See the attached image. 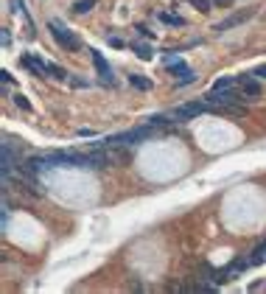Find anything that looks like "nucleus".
Wrapping results in <instances>:
<instances>
[{"label": "nucleus", "instance_id": "4468645a", "mask_svg": "<svg viewBox=\"0 0 266 294\" xmlns=\"http://www.w3.org/2000/svg\"><path fill=\"white\" fill-rule=\"evenodd\" d=\"M188 3H190V6H196L202 14H208V12H210V6H213V0H188Z\"/></svg>", "mask_w": 266, "mask_h": 294}, {"label": "nucleus", "instance_id": "423d86ee", "mask_svg": "<svg viewBox=\"0 0 266 294\" xmlns=\"http://www.w3.org/2000/svg\"><path fill=\"white\" fill-rule=\"evenodd\" d=\"M249 17H252V9H247V12H241V14H233V17H227L224 23L216 25V31H227V28H233V25H238V23H244V20H249Z\"/></svg>", "mask_w": 266, "mask_h": 294}, {"label": "nucleus", "instance_id": "2eb2a0df", "mask_svg": "<svg viewBox=\"0 0 266 294\" xmlns=\"http://www.w3.org/2000/svg\"><path fill=\"white\" fill-rule=\"evenodd\" d=\"M134 54H137L140 59H152V56H154V51H152L149 45H134Z\"/></svg>", "mask_w": 266, "mask_h": 294}, {"label": "nucleus", "instance_id": "f03ea898", "mask_svg": "<svg viewBox=\"0 0 266 294\" xmlns=\"http://www.w3.org/2000/svg\"><path fill=\"white\" fill-rule=\"evenodd\" d=\"M205 110H210L205 101H188V104H182V107H177V110H171L168 112V121H193Z\"/></svg>", "mask_w": 266, "mask_h": 294}, {"label": "nucleus", "instance_id": "6e6552de", "mask_svg": "<svg viewBox=\"0 0 266 294\" xmlns=\"http://www.w3.org/2000/svg\"><path fill=\"white\" fill-rule=\"evenodd\" d=\"M166 68L171 70V73H177V76H185V73H188V68H185V65H182L177 56H168L166 59Z\"/></svg>", "mask_w": 266, "mask_h": 294}, {"label": "nucleus", "instance_id": "7ed1b4c3", "mask_svg": "<svg viewBox=\"0 0 266 294\" xmlns=\"http://www.w3.org/2000/svg\"><path fill=\"white\" fill-rule=\"evenodd\" d=\"M48 28H51V34H54V39L59 42V45L65 48V51H78V39L70 31H67L62 23H56V20H51L48 23Z\"/></svg>", "mask_w": 266, "mask_h": 294}, {"label": "nucleus", "instance_id": "9b49d317", "mask_svg": "<svg viewBox=\"0 0 266 294\" xmlns=\"http://www.w3.org/2000/svg\"><path fill=\"white\" fill-rule=\"evenodd\" d=\"M261 260H266V244H258V247L252 249V258H249V263H261Z\"/></svg>", "mask_w": 266, "mask_h": 294}, {"label": "nucleus", "instance_id": "dca6fc26", "mask_svg": "<svg viewBox=\"0 0 266 294\" xmlns=\"http://www.w3.org/2000/svg\"><path fill=\"white\" fill-rule=\"evenodd\" d=\"M14 104H17V107H20L22 112H31V104L25 101V95H14Z\"/></svg>", "mask_w": 266, "mask_h": 294}, {"label": "nucleus", "instance_id": "6ab92c4d", "mask_svg": "<svg viewBox=\"0 0 266 294\" xmlns=\"http://www.w3.org/2000/svg\"><path fill=\"white\" fill-rule=\"evenodd\" d=\"M213 3H216V9H227V6H230L233 0H213Z\"/></svg>", "mask_w": 266, "mask_h": 294}, {"label": "nucleus", "instance_id": "f8f14e48", "mask_svg": "<svg viewBox=\"0 0 266 294\" xmlns=\"http://www.w3.org/2000/svg\"><path fill=\"white\" fill-rule=\"evenodd\" d=\"M93 6H95V0H78L76 6H73V12H76V14H87Z\"/></svg>", "mask_w": 266, "mask_h": 294}, {"label": "nucleus", "instance_id": "a211bd4d", "mask_svg": "<svg viewBox=\"0 0 266 294\" xmlns=\"http://www.w3.org/2000/svg\"><path fill=\"white\" fill-rule=\"evenodd\" d=\"M190 81H196V76H193V70H188L185 76H179V84H190Z\"/></svg>", "mask_w": 266, "mask_h": 294}, {"label": "nucleus", "instance_id": "1a4fd4ad", "mask_svg": "<svg viewBox=\"0 0 266 294\" xmlns=\"http://www.w3.org/2000/svg\"><path fill=\"white\" fill-rule=\"evenodd\" d=\"M219 112L233 115V118H244V115H247V107H244V104H238V101H235L233 107H224V110H219Z\"/></svg>", "mask_w": 266, "mask_h": 294}, {"label": "nucleus", "instance_id": "39448f33", "mask_svg": "<svg viewBox=\"0 0 266 294\" xmlns=\"http://www.w3.org/2000/svg\"><path fill=\"white\" fill-rule=\"evenodd\" d=\"M241 98L244 101H255V98H261V84L252 79H244L241 81Z\"/></svg>", "mask_w": 266, "mask_h": 294}, {"label": "nucleus", "instance_id": "0eeeda50", "mask_svg": "<svg viewBox=\"0 0 266 294\" xmlns=\"http://www.w3.org/2000/svg\"><path fill=\"white\" fill-rule=\"evenodd\" d=\"M22 62H25V68H31L34 73H48V65H45L42 59H37V56H25Z\"/></svg>", "mask_w": 266, "mask_h": 294}, {"label": "nucleus", "instance_id": "ddd939ff", "mask_svg": "<svg viewBox=\"0 0 266 294\" xmlns=\"http://www.w3.org/2000/svg\"><path fill=\"white\" fill-rule=\"evenodd\" d=\"M129 81H132L137 90H152V81L143 79V76H129Z\"/></svg>", "mask_w": 266, "mask_h": 294}, {"label": "nucleus", "instance_id": "20e7f679", "mask_svg": "<svg viewBox=\"0 0 266 294\" xmlns=\"http://www.w3.org/2000/svg\"><path fill=\"white\" fill-rule=\"evenodd\" d=\"M90 54H93V62H95V70H98V76H101V81H107V84H112V68L110 65H107V59L101 56L98 51H90Z\"/></svg>", "mask_w": 266, "mask_h": 294}, {"label": "nucleus", "instance_id": "aec40b11", "mask_svg": "<svg viewBox=\"0 0 266 294\" xmlns=\"http://www.w3.org/2000/svg\"><path fill=\"white\" fill-rule=\"evenodd\" d=\"M252 76H261V79H266V65H261V68H258L255 73H252Z\"/></svg>", "mask_w": 266, "mask_h": 294}, {"label": "nucleus", "instance_id": "9d476101", "mask_svg": "<svg viewBox=\"0 0 266 294\" xmlns=\"http://www.w3.org/2000/svg\"><path fill=\"white\" fill-rule=\"evenodd\" d=\"M160 20H163L166 25H185V20H182L179 14H171V12H163L160 14Z\"/></svg>", "mask_w": 266, "mask_h": 294}, {"label": "nucleus", "instance_id": "f3484780", "mask_svg": "<svg viewBox=\"0 0 266 294\" xmlns=\"http://www.w3.org/2000/svg\"><path fill=\"white\" fill-rule=\"evenodd\" d=\"M48 73H51V76H54V79H65L67 73L62 68H56V65H48Z\"/></svg>", "mask_w": 266, "mask_h": 294}, {"label": "nucleus", "instance_id": "f257e3e1", "mask_svg": "<svg viewBox=\"0 0 266 294\" xmlns=\"http://www.w3.org/2000/svg\"><path fill=\"white\" fill-rule=\"evenodd\" d=\"M154 135V126L146 124V126H137V129H132V132H121V135H110L104 143L112 148H121V146H132V143H140V140H146V137Z\"/></svg>", "mask_w": 266, "mask_h": 294}]
</instances>
